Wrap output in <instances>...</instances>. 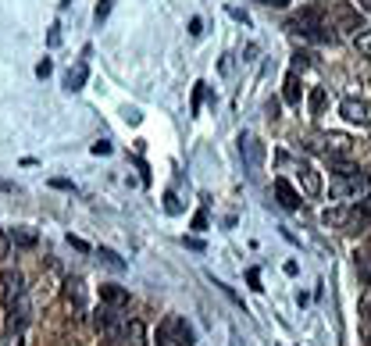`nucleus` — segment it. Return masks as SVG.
<instances>
[{"instance_id":"obj_35","label":"nucleus","mask_w":371,"mask_h":346,"mask_svg":"<svg viewBox=\"0 0 371 346\" xmlns=\"http://www.w3.org/2000/svg\"><path fill=\"white\" fill-rule=\"evenodd\" d=\"M8 243H11V236H4V233H0V257L8 254Z\"/></svg>"},{"instance_id":"obj_26","label":"nucleus","mask_w":371,"mask_h":346,"mask_svg":"<svg viewBox=\"0 0 371 346\" xmlns=\"http://www.w3.org/2000/svg\"><path fill=\"white\" fill-rule=\"evenodd\" d=\"M193 228H196V233H207V211H196L193 214Z\"/></svg>"},{"instance_id":"obj_22","label":"nucleus","mask_w":371,"mask_h":346,"mask_svg":"<svg viewBox=\"0 0 371 346\" xmlns=\"http://www.w3.org/2000/svg\"><path fill=\"white\" fill-rule=\"evenodd\" d=\"M111 8H115V0H100V4H96V11H93V18H96V25H103V22H108V15H111Z\"/></svg>"},{"instance_id":"obj_16","label":"nucleus","mask_w":371,"mask_h":346,"mask_svg":"<svg viewBox=\"0 0 371 346\" xmlns=\"http://www.w3.org/2000/svg\"><path fill=\"white\" fill-rule=\"evenodd\" d=\"M282 100H286V104H293V107L300 104V79H296V72H289V75H286V89H282Z\"/></svg>"},{"instance_id":"obj_18","label":"nucleus","mask_w":371,"mask_h":346,"mask_svg":"<svg viewBox=\"0 0 371 346\" xmlns=\"http://www.w3.org/2000/svg\"><path fill=\"white\" fill-rule=\"evenodd\" d=\"M353 47L360 50V57H367V61H371V29L357 32V36H353Z\"/></svg>"},{"instance_id":"obj_17","label":"nucleus","mask_w":371,"mask_h":346,"mask_svg":"<svg viewBox=\"0 0 371 346\" xmlns=\"http://www.w3.org/2000/svg\"><path fill=\"white\" fill-rule=\"evenodd\" d=\"M96 254H100V261H103V264H108V268H115V271H122V268H125V261H122V257H118L111 247H100Z\"/></svg>"},{"instance_id":"obj_21","label":"nucleus","mask_w":371,"mask_h":346,"mask_svg":"<svg viewBox=\"0 0 371 346\" xmlns=\"http://www.w3.org/2000/svg\"><path fill=\"white\" fill-rule=\"evenodd\" d=\"M325 97H329V93H325L322 86H317V89H310V100H307V104H310V114H322V107H325Z\"/></svg>"},{"instance_id":"obj_33","label":"nucleus","mask_w":371,"mask_h":346,"mask_svg":"<svg viewBox=\"0 0 371 346\" xmlns=\"http://www.w3.org/2000/svg\"><path fill=\"white\" fill-rule=\"evenodd\" d=\"M46 43H50V47H58V43H61V32H58V29H50V36H46Z\"/></svg>"},{"instance_id":"obj_13","label":"nucleus","mask_w":371,"mask_h":346,"mask_svg":"<svg viewBox=\"0 0 371 346\" xmlns=\"http://www.w3.org/2000/svg\"><path fill=\"white\" fill-rule=\"evenodd\" d=\"M86 79H89V65H86V61H79L75 68H68V75H65V89H72V93H75V89H82V86H86Z\"/></svg>"},{"instance_id":"obj_37","label":"nucleus","mask_w":371,"mask_h":346,"mask_svg":"<svg viewBox=\"0 0 371 346\" xmlns=\"http://www.w3.org/2000/svg\"><path fill=\"white\" fill-rule=\"evenodd\" d=\"M11 190H15L11 183H0V193H11Z\"/></svg>"},{"instance_id":"obj_27","label":"nucleus","mask_w":371,"mask_h":346,"mask_svg":"<svg viewBox=\"0 0 371 346\" xmlns=\"http://www.w3.org/2000/svg\"><path fill=\"white\" fill-rule=\"evenodd\" d=\"M246 282H250V290H264V285H260V271H257V268L246 271Z\"/></svg>"},{"instance_id":"obj_20","label":"nucleus","mask_w":371,"mask_h":346,"mask_svg":"<svg viewBox=\"0 0 371 346\" xmlns=\"http://www.w3.org/2000/svg\"><path fill=\"white\" fill-rule=\"evenodd\" d=\"M129 339H132V346H146V328H143V321H129Z\"/></svg>"},{"instance_id":"obj_3","label":"nucleus","mask_w":371,"mask_h":346,"mask_svg":"<svg viewBox=\"0 0 371 346\" xmlns=\"http://www.w3.org/2000/svg\"><path fill=\"white\" fill-rule=\"evenodd\" d=\"M153 346H193V328L179 314H168L161 325H157Z\"/></svg>"},{"instance_id":"obj_29","label":"nucleus","mask_w":371,"mask_h":346,"mask_svg":"<svg viewBox=\"0 0 371 346\" xmlns=\"http://www.w3.org/2000/svg\"><path fill=\"white\" fill-rule=\"evenodd\" d=\"M200 100H203V82H196V86H193V114L200 111Z\"/></svg>"},{"instance_id":"obj_14","label":"nucleus","mask_w":371,"mask_h":346,"mask_svg":"<svg viewBox=\"0 0 371 346\" xmlns=\"http://www.w3.org/2000/svg\"><path fill=\"white\" fill-rule=\"evenodd\" d=\"M239 150L246 154V164H250V168H257L260 157H264V150H260V143H257L253 136H239Z\"/></svg>"},{"instance_id":"obj_9","label":"nucleus","mask_w":371,"mask_h":346,"mask_svg":"<svg viewBox=\"0 0 371 346\" xmlns=\"http://www.w3.org/2000/svg\"><path fill=\"white\" fill-rule=\"evenodd\" d=\"M93 325H96V332H100V335L115 339V335H118V307H108V304H103V307L96 311Z\"/></svg>"},{"instance_id":"obj_10","label":"nucleus","mask_w":371,"mask_h":346,"mask_svg":"<svg viewBox=\"0 0 371 346\" xmlns=\"http://www.w3.org/2000/svg\"><path fill=\"white\" fill-rule=\"evenodd\" d=\"M296 175H300V183H303V193H307V197H317V193H322V175L314 171V164H310V161H296Z\"/></svg>"},{"instance_id":"obj_12","label":"nucleus","mask_w":371,"mask_h":346,"mask_svg":"<svg viewBox=\"0 0 371 346\" xmlns=\"http://www.w3.org/2000/svg\"><path fill=\"white\" fill-rule=\"evenodd\" d=\"M275 197H279V204H282L286 211H300V204H303L289 179H275Z\"/></svg>"},{"instance_id":"obj_6","label":"nucleus","mask_w":371,"mask_h":346,"mask_svg":"<svg viewBox=\"0 0 371 346\" xmlns=\"http://www.w3.org/2000/svg\"><path fill=\"white\" fill-rule=\"evenodd\" d=\"M339 114L350 122V125H371V104L367 100H357V97H346L343 104H339Z\"/></svg>"},{"instance_id":"obj_5","label":"nucleus","mask_w":371,"mask_h":346,"mask_svg":"<svg viewBox=\"0 0 371 346\" xmlns=\"http://www.w3.org/2000/svg\"><path fill=\"white\" fill-rule=\"evenodd\" d=\"M371 193V175H336L332 179V197L336 200H364Z\"/></svg>"},{"instance_id":"obj_1","label":"nucleus","mask_w":371,"mask_h":346,"mask_svg":"<svg viewBox=\"0 0 371 346\" xmlns=\"http://www.w3.org/2000/svg\"><path fill=\"white\" fill-rule=\"evenodd\" d=\"M367 221H371V204H353V207H332V211H325V225H332V228H339V233H346V236H360L364 228H367Z\"/></svg>"},{"instance_id":"obj_24","label":"nucleus","mask_w":371,"mask_h":346,"mask_svg":"<svg viewBox=\"0 0 371 346\" xmlns=\"http://www.w3.org/2000/svg\"><path fill=\"white\" fill-rule=\"evenodd\" d=\"M50 72H54V61H50V57H43V61L36 65V75H39V79H46Z\"/></svg>"},{"instance_id":"obj_2","label":"nucleus","mask_w":371,"mask_h":346,"mask_svg":"<svg viewBox=\"0 0 371 346\" xmlns=\"http://www.w3.org/2000/svg\"><path fill=\"white\" fill-rule=\"evenodd\" d=\"M289 29L300 32V36H307V39H317V43H332V39H336V32L329 29L322 8H303V11L289 22Z\"/></svg>"},{"instance_id":"obj_31","label":"nucleus","mask_w":371,"mask_h":346,"mask_svg":"<svg viewBox=\"0 0 371 346\" xmlns=\"http://www.w3.org/2000/svg\"><path fill=\"white\" fill-rule=\"evenodd\" d=\"M260 4H264V8H279V11H282V8H289V0H260Z\"/></svg>"},{"instance_id":"obj_11","label":"nucleus","mask_w":371,"mask_h":346,"mask_svg":"<svg viewBox=\"0 0 371 346\" xmlns=\"http://www.w3.org/2000/svg\"><path fill=\"white\" fill-rule=\"evenodd\" d=\"M100 300L108 304V307H129V290H122V285H115V282H103L100 285Z\"/></svg>"},{"instance_id":"obj_36","label":"nucleus","mask_w":371,"mask_h":346,"mask_svg":"<svg viewBox=\"0 0 371 346\" xmlns=\"http://www.w3.org/2000/svg\"><path fill=\"white\" fill-rule=\"evenodd\" d=\"M182 243H186L189 250H203V243H200V240H193V236H189V240H182Z\"/></svg>"},{"instance_id":"obj_7","label":"nucleus","mask_w":371,"mask_h":346,"mask_svg":"<svg viewBox=\"0 0 371 346\" xmlns=\"http://www.w3.org/2000/svg\"><path fill=\"white\" fill-rule=\"evenodd\" d=\"M332 18H336V29H343V32H353L357 36V29H364V18H360V11L353 4H336Z\"/></svg>"},{"instance_id":"obj_15","label":"nucleus","mask_w":371,"mask_h":346,"mask_svg":"<svg viewBox=\"0 0 371 346\" xmlns=\"http://www.w3.org/2000/svg\"><path fill=\"white\" fill-rule=\"evenodd\" d=\"M11 247H22V250H32L36 243H39V236L32 233V228H11Z\"/></svg>"},{"instance_id":"obj_34","label":"nucleus","mask_w":371,"mask_h":346,"mask_svg":"<svg viewBox=\"0 0 371 346\" xmlns=\"http://www.w3.org/2000/svg\"><path fill=\"white\" fill-rule=\"evenodd\" d=\"M189 32H193V36H200V32H203V22H200V18H193V22H189Z\"/></svg>"},{"instance_id":"obj_8","label":"nucleus","mask_w":371,"mask_h":346,"mask_svg":"<svg viewBox=\"0 0 371 346\" xmlns=\"http://www.w3.org/2000/svg\"><path fill=\"white\" fill-rule=\"evenodd\" d=\"M322 154L329 157V161H339V157H350L353 154V143L343 136V132H329V136H322Z\"/></svg>"},{"instance_id":"obj_25","label":"nucleus","mask_w":371,"mask_h":346,"mask_svg":"<svg viewBox=\"0 0 371 346\" xmlns=\"http://www.w3.org/2000/svg\"><path fill=\"white\" fill-rule=\"evenodd\" d=\"M357 261H360V271H364V278H371V250L357 254Z\"/></svg>"},{"instance_id":"obj_28","label":"nucleus","mask_w":371,"mask_h":346,"mask_svg":"<svg viewBox=\"0 0 371 346\" xmlns=\"http://www.w3.org/2000/svg\"><path fill=\"white\" fill-rule=\"evenodd\" d=\"M93 154H96V157H100V154L108 157V154H111V143H108V140H96V143H93Z\"/></svg>"},{"instance_id":"obj_38","label":"nucleus","mask_w":371,"mask_h":346,"mask_svg":"<svg viewBox=\"0 0 371 346\" xmlns=\"http://www.w3.org/2000/svg\"><path fill=\"white\" fill-rule=\"evenodd\" d=\"M360 11H371V0H360Z\"/></svg>"},{"instance_id":"obj_19","label":"nucleus","mask_w":371,"mask_h":346,"mask_svg":"<svg viewBox=\"0 0 371 346\" xmlns=\"http://www.w3.org/2000/svg\"><path fill=\"white\" fill-rule=\"evenodd\" d=\"M65 297H68L72 304H82V282H79V278H68V282H65Z\"/></svg>"},{"instance_id":"obj_4","label":"nucleus","mask_w":371,"mask_h":346,"mask_svg":"<svg viewBox=\"0 0 371 346\" xmlns=\"http://www.w3.org/2000/svg\"><path fill=\"white\" fill-rule=\"evenodd\" d=\"M0 300H4V311H22L29 307V297H25V278L22 271H4L0 275Z\"/></svg>"},{"instance_id":"obj_23","label":"nucleus","mask_w":371,"mask_h":346,"mask_svg":"<svg viewBox=\"0 0 371 346\" xmlns=\"http://www.w3.org/2000/svg\"><path fill=\"white\" fill-rule=\"evenodd\" d=\"M0 346H25L22 328H8V332H4V339H0Z\"/></svg>"},{"instance_id":"obj_32","label":"nucleus","mask_w":371,"mask_h":346,"mask_svg":"<svg viewBox=\"0 0 371 346\" xmlns=\"http://www.w3.org/2000/svg\"><path fill=\"white\" fill-rule=\"evenodd\" d=\"M50 186H54V190H75L68 179H50Z\"/></svg>"},{"instance_id":"obj_30","label":"nucleus","mask_w":371,"mask_h":346,"mask_svg":"<svg viewBox=\"0 0 371 346\" xmlns=\"http://www.w3.org/2000/svg\"><path fill=\"white\" fill-rule=\"evenodd\" d=\"M68 243H72L79 254H89V243H86V240H79V236H68Z\"/></svg>"}]
</instances>
